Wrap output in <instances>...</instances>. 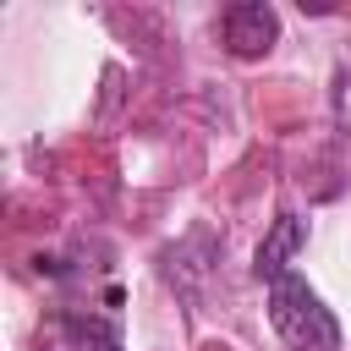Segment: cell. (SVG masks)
<instances>
[{
	"label": "cell",
	"mask_w": 351,
	"mask_h": 351,
	"mask_svg": "<svg viewBox=\"0 0 351 351\" xmlns=\"http://www.w3.org/2000/svg\"><path fill=\"white\" fill-rule=\"evenodd\" d=\"M219 33H225V49L236 60H258L280 44V11L269 0H236V5H225Z\"/></svg>",
	"instance_id": "7a4b0ae2"
},
{
	"label": "cell",
	"mask_w": 351,
	"mask_h": 351,
	"mask_svg": "<svg viewBox=\"0 0 351 351\" xmlns=\"http://www.w3.org/2000/svg\"><path fill=\"white\" fill-rule=\"evenodd\" d=\"M302 241H307V219L302 214H280L274 225H269V236L258 241V258H252V269H258V280H280V274H291V258L302 252Z\"/></svg>",
	"instance_id": "3957f363"
},
{
	"label": "cell",
	"mask_w": 351,
	"mask_h": 351,
	"mask_svg": "<svg viewBox=\"0 0 351 351\" xmlns=\"http://www.w3.org/2000/svg\"><path fill=\"white\" fill-rule=\"evenodd\" d=\"M269 324L296 351H340V324L302 274H280L269 285Z\"/></svg>",
	"instance_id": "6da1fadb"
},
{
	"label": "cell",
	"mask_w": 351,
	"mask_h": 351,
	"mask_svg": "<svg viewBox=\"0 0 351 351\" xmlns=\"http://www.w3.org/2000/svg\"><path fill=\"white\" fill-rule=\"evenodd\" d=\"M71 351H121V329L104 318H66Z\"/></svg>",
	"instance_id": "277c9868"
}]
</instances>
